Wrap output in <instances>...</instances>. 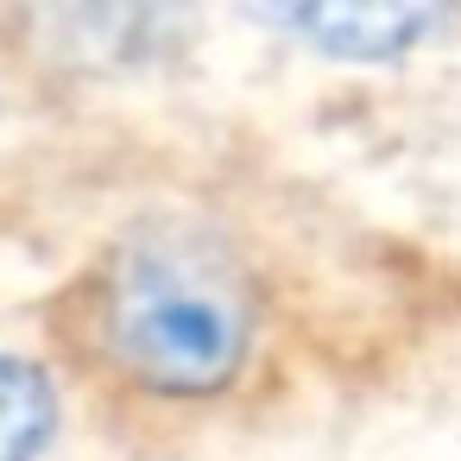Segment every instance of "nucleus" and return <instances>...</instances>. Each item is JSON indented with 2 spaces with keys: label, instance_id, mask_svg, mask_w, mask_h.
<instances>
[{
  "label": "nucleus",
  "instance_id": "obj_4",
  "mask_svg": "<svg viewBox=\"0 0 461 461\" xmlns=\"http://www.w3.org/2000/svg\"><path fill=\"white\" fill-rule=\"evenodd\" d=\"M165 0H64V39L83 45L89 58L108 51H140L152 39V14Z\"/></svg>",
  "mask_w": 461,
  "mask_h": 461
},
{
  "label": "nucleus",
  "instance_id": "obj_1",
  "mask_svg": "<svg viewBox=\"0 0 461 461\" xmlns=\"http://www.w3.org/2000/svg\"><path fill=\"white\" fill-rule=\"evenodd\" d=\"M95 329L127 385L152 398H209L247 360L253 303L215 247L140 240L102 278Z\"/></svg>",
  "mask_w": 461,
  "mask_h": 461
},
{
  "label": "nucleus",
  "instance_id": "obj_3",
  "mask_svg": "<svg viewBox=\"0 0 461 461\" xmlns=\"http://www.w3.org/2000/svg\"><path fill=\"white\" fill-rule=\"evenodd\" d=\"M58 429V392L39 360L0 354V461H39Z\"/></svg>",
  "mask_w": 461,
  "mask_h": 461
},
{
  "label": "nucleus",
  "instance_id": "obj_2",
  "mask_svg": "<svg viewBox=\"0 0 461 461\" xmlns=\"http://www.w3.org/2000/svg\"><path fill=\"white\" fill-rule=\"evenodd\" d=\"M259 7L329 58H392L442 20L448 0H259Z\"/></svg>",
  "mask_w": 461,
  "mask_h": 461
}]
</instances>
